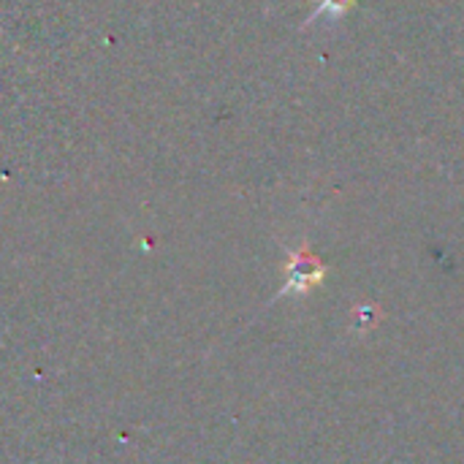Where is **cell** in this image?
Listing matches in <instances>:
<instances>
[{"label": "cell", "instance_id": "1", "mask_svg": "<svg viewBox=\"0 0 464 464\" xmlns=\"http://www.w3.org/2000/svg\"><path fill=\"white\" fill-rule=\"evenodd\" d=\"M353 5H356V0H318V5H315L313 14H310V22H315V16H321V14L343 16V14H348Z\"/></svg>", "mask_w": 464, "mask_h": 464}]
</instances>
